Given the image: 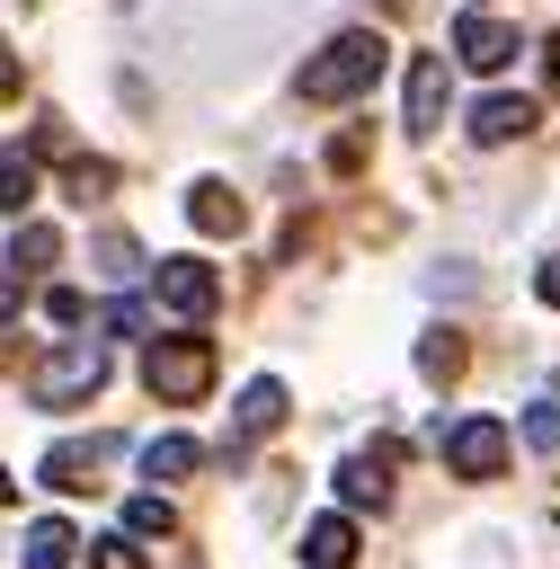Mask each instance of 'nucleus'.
Instances as JSON below:
<instances>
[{
	"mask_svg": "<svg viewBox=\"0 0 560 569\" xmlns=\"http://www.w3.org/2000/svg\"><path fill=\"white\" fill-rule=\"evenodd\" d=\"M391 471H400V453H391V445L347 453V462H338V498H347V507H391Z\"/></svg>",
	"mask_w": 560,
	"mask_h": 569,
	"instance_id": "obj_7",
	"label": "nucleus"
},
{
	"mask_svg": "<svg viewBox=\"0 0 560 569\" xmlns=\"http://www.w3.org/2000/svg\"><path fill=\"white\" fill-rule=\"evenodd\" d=\"M0 498H9V471H0Z\"/></svg>",
	"mask_w": 560,
	"mask_h": 569,
	"instance_id": "obj_28",
	"label": "nucleus"
},
{
	"mask_svg": "<svg viewBox=\"0 0 560 569\" xmlns=\"http://www.w3.org/2000/svg\"><path fill=\"white\" fill-rule=\"evenodd\" d=\"M107 187H116V169H107V160H71V196H80V204H89V196H107Z\"/></svg>",
	"mask_w": 560,
	"mask_h": 569,
	"instance_id": "obj_22",
	"label": "nucleus"
},
{
	"mask_svg": "<svg viewBox=\"0 0 560 569\" xmlns=\"http://www.w3.org/2000/svg\"><path fill=\"white\" fill-rule=\"evenodd\" d=\"M204 453H196V436H151L142 445V480H187Z\"/></svg>",
	"mask_w": 560,
	"mask_h": 569,
	"instance_id": "obj_14",
	"label": "nucleus"
},
{
	"mask_svg": "<svg viewBox=\"0 0 560 569\" xmlns=\"http://www.w3.org/2000/svg\"><path fill=\"white\" fill-rule=\"evenodd\" d=\"M382 53H391V44H382L373 27L329 36V44L302 62V98H311V107H347V98H364V89L382 80Z\"/></svg>",
	"mask_w": 560,
	"mask_h": 569,
	"instance_id": "obj_1",
	"label": "nucleus"
},
{
	"mask_svg": "<svg viewBox=\"0 0 560 569\" xmlns=\"http://www.w3.org/2000/svg\"><path fill=\"white\" fill-rule=\"evenodd\" d=\"M89 569H142L133 533H107V542H89Z\"/></svg>",
	"mask_w": 560,
	"mask_h": 569,
	"instance_id": "obj_21",
	"label": "nucleus"
},
{
	"mask_svg": "<svg viewBox=\"0 0 560 569\" xmlns=\"http://www.w3.org/2000/svg\"><path fill=\"white\" fill-rule=\"evenodd\" d=\"M9 89H18V62H9V44H0V98H9Z\"/></svg>",
	"mask_w": 560,
	"mask_h": 569,
	"instance_id": "obj_26",
	"label": "nucleus"
},
{
	"mask_svg": "<svg viewBox=\"0 0 560 569\" xmlns=\"http://www.w3.org/2000/svg\"><path fill=\"white\" fill-rule=\"evenodd\" d=\"M187 222H196V231H213V240H222V231H240V196H231V187H222V178H204V187H196V196H187Z\"/></svg>",
	"mask_w": 560,
	"mask_h": 569,
	"instance_id": "obj_12",
	"label": "nucleus"
},
{
	"mask_svg": "<svg viewBox=\"0 0 560 569\" xmlns=\"http://www.w3.org/2000/svg\"><path fill=\"white\" fill-rule=\"evenodd\" d=\"M169 525H178L169 498H133V507H124V533H133V542H151V533H169Z\"/></svg>",
	"mask_w": 560,
	"mask_h": 569,
	"instance_id": "obj_19",
	"label": "nucleus"
},
{
	"mask_svg": "<svg viewBox=\"0 0 560 569\" xmlns=\"http://www.w3.org/2000/svg\"><path fill=\"white\" fill-rule=\"evenodd\" d=\"M524 133H533V98H480V107H471V142H480V151L524 142Z\"/></svg>",
	"mask_w": 560,
	"mask_h": 569,
	"instance_id": "obj_8",
	"label": "nucleus"
},
{
	"mask_svg": "<svg viewBox=\"0 0 560 569\" xmlns=\"http://www.w3.org/2000/svg\"><path fill=\"white\" fill-rule=\"evenodd\" d=\"M444 89H453V80H444V53H418V62H409V124H418V133L444 116Z\"/></svg>",
	"mask_w": 560,
	"mask_h": 569,
	"instance_id": "obj_11",
	"label": "nucleus"
},
{
	"mask_svg": "<svg viewBox=\"0 0 560 569\" xmlns=\"http://www.w3.org/2000/svg\"><path fill=\"white\" fill-rule=\"evenodd\" d=\"M98 258H107V276H133V240H116V231H107V240H98Z\"/></svg>",
	"mask_w": 560,
	"mask_h": 569,
	"instance_id": "obj_23",
	"label": "nucleus"
},
{
	"mask_svg": "<svg viewBox=\"0 0 560 569\" xmlns=\"http://www.w3.org/2000/svg\"><path fill=\"white\" fill-rule=\"evenodd\" d=\"M107 462H116V436H71V445L44 453V480H53V489H98Z\"/></svg>",
	"mask_w": 560,
	"mask_h": 569,
	"instance_id": "obj_6",
	"label": "nucleus"
},
{
	"mask_svg": "<svg viewBox=\"0 0 560 569\" xmlns=\"http://www.w3.org/2000/svg\"><path fill=\"white\" fill-rule=\"evenodd\" d=\"M542 302H560V258H551V267H542Z\"/></svg>",
	"mask_w": 560,
	"mask_h": 569,
	"instance_id": "obj_25",
	"label": "nucleus"
},
{
	"mask_svg": "<svg viewBox=\"0 0 560 569\" xmlns=\"http://www.w3.org/2000/svg\"><path fill=\"white\" fill-rule=\"evenodd\" d=\"M151 293H160L169 320H204V311L222 302V276H213L204 258H160V267H151Z\"/></svg>",
	"mask_w": 560,
	"mask_h": 569,
	"instance_id": "obj_4",
	"label": "nucleus"
},
{
	"mask_svg": "<svg viewBox=\"0 0 560 569\" xmlns=\"http://www.w3.org/2000/svg\"><path fill=\"white\" fill-rule=\"evenodd\" d=\"M27 204H36V160L9 151V160H0V213H27Z\"/></svg>",
	"mask_w": 560,
	"mask_h": 569,
	"instance_id": "obj_17",
	"label": "nucleus"
},
{
	"mask_svg": "<svg viewBox=\"0 0 560 569\" xmlns=\"http://www.w3.org/2000/svg\"><path fill=\"white\" fill-rule=\"evenodd\" d=\"M9 311H18V284H9V276H0V320H9Z\"/></svg>",
	"mask_w": 560,
	"mask_h": 569,
	"instance_id": "obj_27",
	"label": "nucleus"
},
{
	"mask_svg": "<svg viewBox=\"0 0 560 569\" xmlns=\"http://www.w3.org/2000/svg\"><path fill=\"white\" fill-rule=\"evenodd\" d=\"M302 560H311V569H347V560H356V525H347V516H320V525L302 533Z\"/></svg>",
	"mask_w": 560,
	"mask_h": 569,
	"instance_id": "obj_13",
	"label": "nucleus"
},
{
	"mask_svg": "<svg viewBox=\"0 0 560 569\" xmlns=\"http://www.w3.org/2000/svg\"><path fill=\"white\" fill-rule=\"evenodd\" d=\"M276 427H284V382H249L240 409H231V453L258 445V436H276Z\"/></svg>",
	"mask_w": 560,
	"mask_h": 569,
	"instance_id": "obj_9",
	"label": "nucleus"
},
{
	"mask_svg": "<svg viewBox=\"0 0 560 569\" xmlns=\"http://www.w3.org/2000/svg\"><path fill=\"white\" fill-rule=\"evenodd\" d=\"M44 320H62V329H71V320H80V293H71V284H53V293H44Z\"/></svg>",
	"mask_w": 560,
	"mask_h": 569,
	"instance_id": "obj_24",
	"label": "nucleus"
},
{
	"mask_svg": "<svg viewBox=\"0 0 560 569\" xmlns=\"http://www.w3.org/2000/svg\"><path fill=\"white\" fill-rule=\"evenodd\" d=\"M142 382H151L160 400H204V391H213V347H204V338H160V347L142 356Z\"/></svg>",
	"mask_w": 560,
	"mask_h": 569,
	"instance_id": "obj_3",
	"label": "nucleus"
},
{
	"mask_svg": "<svg viewBox=\"0 0 560 569\" xmlns=\"http://www.w3.org/2000/svg\"><path fill=\"white\" fill-rule=\"evenodd\" d=\"M98 382H107V347H98V338H71V347H53V356L27 373V391H36L44 409H71V400H89Z\"/></svg>",
	"mask_w": 560,
	"mask_h": 569,
	"instance_id": "obj_2",
	"label": "nucleus"
},
{
	"mask_svg": "<svg viewBox=\"0 0 560 569\" xmlns=\"http://www.w3.org/2000/svg\"><path fill=\"white\" fill-rule=\"evenodd\" d=\"M453 44H462V62H471V71H498V62L516 53V27H498V18H480V9H471V18L453 27Z\"/></svg>",
	"mask_w": 560,
	"mask_h": 569,
	"instance_id": "obj_10",
	"label": "nucleus"
},
{
	"mask_svg": "<svg viewBox=\"0 0 560 569\" xmlns=\"http://www.w3.org/2000/svg\"><path fill=\"white\" fill-rule=\"evenodd\" d=\"M71 551H80V533H71L62 516H44V525H27V569H71Z\"/></svg>",
	"mask_w": 560,
	"mask_h": 569,
	"instance_id": "obj_15",
	"label": "nucleus"
},
{
	"mask_svg": "<svg viewBox=\"0 0 560 569\" xmlns=\"http://www.w3.org/2000/svg\"><path fill=\"white\" fill-rule=\"evenodd\" d=\"M53 258H62V231H53V222H27V231L9 240V267H18V276H36V267H53Z\"/></svg>",
	"mask_w": 560,
	"mask_h": 569,
	"instance_id": "obj_16",
	"label": "nucleus"
},
{
	"mask_svg": "<svg viewBox=\"0 0 560 569\" xmlns=\"http://www.w3.org/2000/svg\"><path fill=\"white\" fill-rule=\"evenodd\" d=\"M418 365H427L436 382H453V373H462V338H453V329H427V347H418Z\"/></svg>",
	"mask_w": 560,
	"mask_h": 569,
	"instance_id": "obj_18",
	"label": "nucleus"
},
{
	"mask_svg": "<svg viewBox=\"0 0 560 569\" xmlns=\"http://www.w3.org/2000/svg\"><path fill=\"white\" fill-rule=\"evenodd\" d=\"M444 462H453L462 480H498V462H507V427H498V418H462V427L444 436Z\"/></svg>",
	"mask_w": 560,
	"mask_h": 569,
	"instance_id": "obj_5",
	"label": "nucleus"
},
{
	"mask_svg": "<svg viewBox=\"0 0 560 569\" xmlns=\"http://www.w3.org/2000/svg\"><path fill=\"white\" fill-rule=\"evenodd\" d=\"M524 445H533V453H560V409H551V400L524 409Z\"/></svg>",
	"mask_w": 560,
	"mask_h": 569,
	"instance_id": "obj_20",
	"label": "nucleus"
}]
</instances>
